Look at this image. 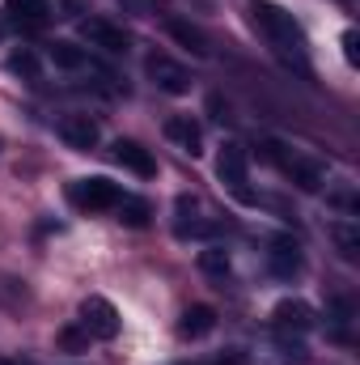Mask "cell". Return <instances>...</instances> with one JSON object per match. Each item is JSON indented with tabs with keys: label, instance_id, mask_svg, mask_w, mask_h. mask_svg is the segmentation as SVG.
I'll use <instances>...</instances> for the list:
<instances>
[{
	"label": "cell",
	"instance_id": "cell-16",
	"mask_svg": "<svg viewBox=\"0 0 360 365\" xmlns=\"http://www.w3.org/2000/svg\"><path fill=\"white\" fill-rule=\"evenodd\" d=\"M51 64H55V68L77 73V68H85L90 60H85V51H81V47H73V43H55V47H51Z\"/></svg>",
	"mask_w": 360,
	"mask_h": 365
},
{
	"label": "cell",
	"instance_id": "cell-22",
	"mask_svg": "<svg viewBox=\"0 0 360 365\" xmlns=\"http://www.w3.org/2000/svg\"><path fill=\"white\" fill-rule=\"evenodd\" d=\"M216 365H246V357H242V353H221Z\"/></svg>",
	"mask_w": 360,
	"mask_h": 365
},
{
	"label": "cell",
	"instance_id": "cell-3",
	"mask_svg": "<svg viewBox=\"0 0 360 365\" xmlns=\"http://www.w3.org/2000/svg\"><path fill=\"white\" fill-rule=\"evenodd\" d=\"M263 153H268V162H275L288 179L297 182L301 191H318L322 187V170L314 166V162H305V158H297V153H284V145H263Z\"/></svg>",
	"mask_w": 360,
	"mask_h": 365
},
{
	"label": "cell",
	"instance_id": "cell-7",
	"mask_svg": "<svg viewBox=\"0 0 360 365\" xmlns=\"http://www.w3.org/2000/svg\"><path fill=\"white\" fill-rule=\"evenodd\" d=\"M97 136H102V128H97V119H90V115H64L60 119V140L68 149H77V153L97 149Z\"/></svg>",
	"mask_w": 360,
	"mask_h": 365
},
{
	"label": "cell",
	"instance_id": "cell-21",
	"mask_svg": "<svg viewBox=\"0 0 360 365\" xmlns=\"http://www.w3.org/2000/svg\"><path fill=\"white\" fill-rule=\"evenodd\" d=\"M55 340H60V349H68V353H81V349L90 344V331H77V327H64V331H60Z\"/></svg>",
	"mask_w": 360,
	"mask_h": 365
},
{
	"label": "cell",
	"instance_id": "cell-9",
	"mask_svg": "<svg viewBox=\"0 0 360 365\" xmlns=\"http://www.w3.org/2000/svg\"><path fill=\"white\" fill-rule=\"evenodd\" d=\"M115 162H119L123 170L140 175V179H153V175H157V162H153V153H149L144 145H136V140H115Z\"/></svg>",
	"mask_w": 360,
	"mask_h": 365
},
{
	"label": "cell",
	"instance_id": "cell-8",
	"mask_svg": "<svg viewBox=\"0 0 360 365\" xmlns=\"http://www.w3.org/2000/svg\"><path fill=\"white\" fill-rule=\"evenodd\" d=\"M81 34L90 38V47H102V51H110V56H123V51H127V34H123L119 26H110L106 17H85V21H81Z\"/></svg>",
	"mask_w": 360,
	"mask_h": 365
},
{
	"label": "cell",
	"instance_id": "cell-2",
	"mask_svg": "<svg viewBox=\"0 0 360 365\" xmlns=\"http://www.w3.org/2000/svg\"><path fill=\"white\" fill-rule=\"evenodd\" d=\"M68 195H73L77 208L97 212V208H115V204L123 200V187L110 182V179H77L73 187H68Z\"/></svg>",
	"mask_w": 360,
	"mask_h": 365
},
{
	"label": "cell",
	"instance_id": "cell-17",
	"mask_svg": "<svg viewBox=\"0 0 360 365\" xmlns=\"http://www.w3.org/2000/svg\"><path fill=\"white\" fill-rule=\"evenodd\" d=\"M9 68H13L17 77H26V81H38V73H43V64H38V56H34L30 47H17V51L9 56Z\"/></svg>",
	"mask_w": 360,
	"mask_h": 365
},
{
	"label": "cell",
	"instance_id": "cell-20",
	"mask_svg": "<svg viewBox=\"0 0 360 365\" xmlns=\"http://www.w3.org/2000/svg\"><path fill=\"white\" fill-rule=\"evenodd\" d=\"M199 268L208 276H225L229 272V255H225L221 247H208V251H199Z\"/></svg>",
	"mask_w": 360,
	"mask_h": 365
},
{
	"label": "cell",
	"instance_id": "cell-1",
	"mask_svg": "<svg viewBox=\"0 0 360 365\" xmlns=\"http://www.w3.org/2000/svg\"><path fill=\"white\" fill-rule=\"evenodd\" d=\"M250 17H255V26L268 34L271 47H275L288 64H297L301 73H309V64H305V34H301V26L292 21V13H284V9L271 4V0H250Z\"/></svg>",
	"mask_w": 360,
	"mask_h": 365
},
{
	"label": "cell",
	"instance_id": "cell-23",
	"mask_svg": "<svg viewBox=\"0 0 360 365\" xmlns=\"http://www.w3.org/2000/svg\"><path fill=\"white\" fill-rule=\"evenodd\" d=\"M0 365H21V361H0Z\"/></svg>",
	"mask_w": 360,
	"mask_h": 365
},
{
	"label": "cell",
	"instance_id": "cell-11",
	"mask_svg": "<svg viewBox=\"0 0 360 365\" xmlns=\"http://www.w3.org/2000/svg\"><path fill=\"white\" fill-rule=\"evenodd\" d=\"M216 327V310L212 306H186L179 319V336L182 340H203Z\"/></svg>",
	"mask_w": 360,
	"mask_h": 365
},
{
	"label": "cell",
	"instance_id": "cell-6",
	"mask_svg": "<svg viewBox=\"0 0 360 365\" xmlns=\"http://www.w3.org/2000/svg\"><path fill=\"white\" fill-rule=\"evenodd\" d=\"M144 73L153 77V86L166 93H186L191 90V73L182 68L179 60H170V56H149L144 60Z\"/></svg>",
	"mask_w": 360,
	"mask_h": 365
},
{
	"label": "cell",
	"instance_id": "cell-10",
	"mask_svg": "<svg viewBox=\"0 0 360 365\" xmlns=\"http://www.w3.org/2000/svg\"><path fill=\"white\" fill-rule=\"evenodd\" d=\"M271 319H275V327H280V331H297V336L314 327V310H309L305 302H297V297L280 302V306L271 310Z\"/></svg>",
	"mask_w": 360,
	"mask_h": 365
},
{
	"label": "cell",
	"instance_id": "cell-4",
	"mask_svg": "<svg viewBox=\"0 0 360 365\" xmlns=\"http://www.w3.org/2000/svg\"><path fill=\"white\" fill-rule=\"evenodd\" d=\"M81 327L97 340H115L119 336V310L106 297H85L81 302Z\"/></svg>",
	"mask_w": 360,
	"mask_h": 365
},
{
	"label": "cell",
	"instance_id": "cell-13",
	"mask_svg": "<svg viewBox=\"0 0 360 365\" xmlns=\"http://www.w3.org/2000/svg\"><path fill=\"white\" fill-rule=\"evenodd\" d=\"M166 34H170L179 47H186L191 56H208V38H203L199 26H191V21H182V17H170V21H166Z\"/></svg>",
	"mask_w": 360,
	"mask_h": 365
},
{
	"label": "cell",
	"instance_id": "cell-5",
	"mask_svg": "<svg viewBox=\"0 0 360 365\" xmlns=\"http://www.w3.org/2000/svg\"><path fill=\"white\" fill-rule=\"evenodd\" d=\"M216 175H221V182H229L242 200H250V162H246V149L242 145H225L221 149V158H216Z\"/></svg>",
	"mask_w": 360,
	"mask_h": 365
},
{
	"label": "cell",
	"instance_id": "cell-18",
	"mask_svg": "<svg viewBox=\"0 0 360 365\" xmlns=\"http://www.w3.org/2000/svg\"><path fill=\"white\" fill-rule=\"evenodd\" d=\"M115 212H119L123 225H136V230L149 225V204H144V200H127V195H123V200L115 204Z\"/></svg>",
	"mask_w": 360,
	"mask_h": 365
},
{
	"label": "cell",
	"instance_id": "cell-12",
	"mask_svg": "<svg viewBox=\"0 0 360 365\" xmlns=\"http://www.w3.org/2000/svg\"><path fill=\"white\" fill-rule=\"evenodd\" d=\"M166 136L179 145L182 153H191V158H199V153H203V132H199V123H195V119H170V123H166Z\"/></svg>",
	"mask_w": 360,
	"mask_h": 365
},
{
	"label": "cell",
	"instance_id": "cell-14",
	"mask_svg": "<svg viewBox=\"0 0 360 365\" xmlns=\"http://www.w3.org/2000/svg\"><path fill=\"white\" fill-rule=\"evenodd\" d=\"M271 272L275 276H297L301 272V251L292 242H275L271 247Z\"/></svg>",
	"mask_w": 360,
	"mask_h": 365
},
{
	"label": "cell",
	"instance_id": "cell-19",
	"mask_svg": "<svg viewBox=\"0 0 360 365\" xmlns=\"http://www.w3.org/2000/svg\"><path fill=\"white\" fill-rule=\"evenodd\" d=\"M331 238H335V247H339L344 259H356L360 255V234L352 225H331Z\"/></svg>",
	"mask_w": 360,
	"mask_h": 365
},
{
	"label": "cell",
	"instance_id": "cell-15",
	"mask_svg": "<svg viewBox=\"0 0 360 365\" xmlns=\"http://www.w3.org/2000/svg\"><path fill=\"white\" fill-rule=\"evenodd\" d=\"M9 17L21 26H43L47 17V0H9Z\"/></svg>",
	"mask_w": 360,
	"mask_h": 365
}]
</instances>
